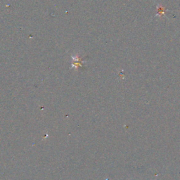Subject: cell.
<instances>
[{"label":"cell","instance_id":"obj_1","mask_svg":"<svg viewBox=\"0 0 180 180\" xmlns=\"http://www.w3.org/2000/svg\"><path fill=\"white\" fill-rule=\"evenodd\" d=\"M156 8H157V14H155V17H160L162 18V16H165V13L167 11V9L166 7H165L163 5H162L161 4H156Z\"/></svg>","mask_w":180,"mask_h":180}]
</instances>
